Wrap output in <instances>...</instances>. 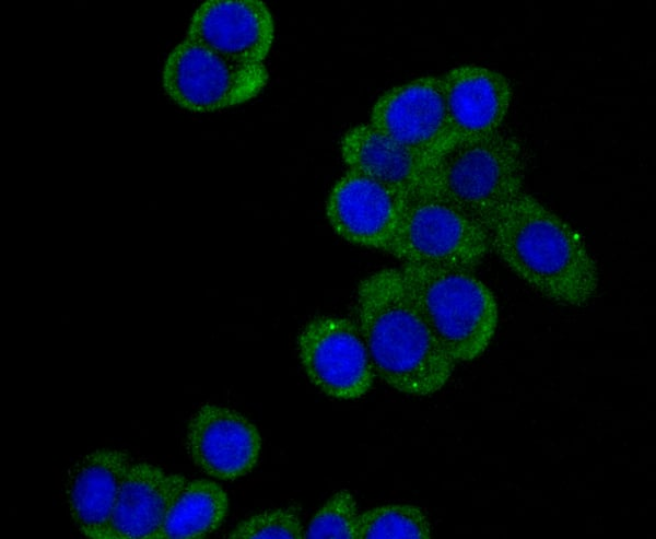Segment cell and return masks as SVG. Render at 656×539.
Here are the masks:
<instances>
[{"label": "cell", "instance_id": "8992f818", "mask_svg": "<svg viewBox=\"0 0 656 539\" xmlns=\"http://www.w3.org/2000/svg\"><path fill=\"white\" fill-rule=\"evenodd\" d=\"M268 78L265 63H239L188 38L169 52L162 73L171 99L195 113L244 104L261 92Z\"/></svg>", "mask_w": 656, "mask_h": 539}, {"label": "cell", "instance_id": "7a4b0ae2", "mask_svg": "<svg viewBox=\"0 0 656 539\" xmlns=\"http://www.w3.org/2000/svg\"><path fill=\"white\" fill-rule=\"evenodd\" d=\"M354 313L375 374L385 384L415 397L433 395L447 384L457 364L410 298L400 268L363 278Z\"/></svg>", "mask_w": 656, "mask_h": 539}, {"label": "cell", "instance_id": "277c9868", "mask_svg": "<svg viewBox=\"0 0 656 539\" xmlns=\"http://www.w3.org/2000/svg\"><path fill=\"white\" fill-rule=\"evenodd\" d=\"M524 183L523 149L499 131L443 154L421 197L450 206L488 231L499 211L524 191Z\"/></svg>", "mask_w": 656, "mask_h": 539}, {"label": "cell", "instance_id": "2e32d148", "mask_svg": "<svg viewBox=\"0 0 656 539\" xmlns=\"http://www.w3.org/2000/svg\"><path fill=\"white\" fill-rule=\"evenodd\" d=\"M229 512L223 488L207 479L187 480L174 497L159 539H200L214 532Z\"/></svg>", "mask_w": 656, "mask_h": 539}, {"label": "cell", "instance_id": "e0dca14e", "mask_svg": "<svg viewBox=\"0 0 656 539\" xmlns=\"http://www.w3.org/2000/svg\"><path fill=\"white\" fill-rule=\"evenodd\" d=\"M431 523L412 504H385L360 513L358 539H430Z\"/></svg>", "mask_w": 656, "mask_h": 539}, {"label": "cell", "instance_id": "9a60e30c", "mask_svg": "<svg viewBox=\"0 0 656 539\" xmlns=\"http://www.w3.org/2000/svg\"><path fill=\"white\" fill-rule=\"evenodd\" d=\"M187 479L149 462H132L115 505L114 539H159L166 513Z\"/></svg>", "mask_w": 656, "mask_h": 539}, {"label": "cell", "instance_id": "9c48e42d", "mask_svg": "<svg viewBox=\"0 0 656 539\" xmlns=\"http://www.w3.org/2000/svg\"><path fill=\"white\" fill-rule=\"evenodd\" d=\"M449 150L499 132L513 98L509 80L479 65H460L441 77Z\"/></svg>", "mask_w": 656, "mask_h": 539}, {"label": "cell", "instance_id": "4fadbf2b", "mask_svg": "<svg viewBox=\"0 0 656 539\" xmlns=\"http://www.w3.org/2000/svg\"><path fill=\"white\" fill-rule=\"evenodd\" d=\"M127 453L96 449L75 461L65 480L66 499L78 529L91 539H114L112 519L131 465Z\"/></svg>", "mask_w": 656, "mask_h": 539}, {"label": "cell", "instance_id": "52a82bcc", "mask_svg": "<svg viewBox=\"0 0 656 539\" xmlns=\"http://www.w3.org/2000/svg\"><path fill=\"white\" fill-rule=\"evenodd\" d=\"M301 366L323 394L355 400L372 388L375 371L355 321L336 315L309 319L296 338Z\"/></svg>", "mask_w": 656, "mask_h": 539}, {"label": "cell", "instance_id": "30bf717a", "mask_svg": "<svg viewBox=\"0 0 656 539\" xmlns=\"http://www.w3.org/2000/svg\"><path fill=\"white\" fill-rule=\"evenodd\" d=\"M403 203L388 187L348 168L329 192L326 215L350 244L388 253Z\"/></svg>", "mask_w": 656, "mask_h": 539}, {"label": "cell", "instance_id": "5bb4252c", "mask_svg": "<svg viewBox=\"0 0 656 539\" xmlns=\"http://www.w3.org/2000/svg\"><path fill=\"white\" fill-rule=\"evenodd\" d=\"M340 152L349 169L360 172L396 192L405 202L423 195L435 160L389 139L370 122L345 131Z\"/></svg>", "mask_w": 656, "mask_h": 539}, {"label": "cell", "instance_id": "ac0fdd59", "mask_svg": "<svg viewBox=\"0 0 656 539\" xmlns=\"http://www.w3.org/2000/svg\"><path fill=\"white\" fill-rule=\"evenodd\" d=\"M360 513L353 494L340 490L314 514L305 539H358Z\"/></svg>", "mask_w": 656, "mask_h": 539}, {"label": "cell", "instance_id": "d6986e66", "mask_svg": "<svg viewBox=\"0 0 656 539\" xmlns=\"http://www.w3.org/2000/svg\"><path fill=\"white\" fill-rule=\"evenodd\" d=\"M305 528L296 507H281L251 515L231 530V539H303Z\"/></svg>", "mask_w": 656, "mask_h": 539}, {"label": "cell", "instance_id": "ba28073f", "mask_svg": "<svg viewBox=\"0 0 656 539\" xmlns=\"http://www.w3.org/2000/svg\"><path fill=\"white\" fill-rule=\"evenodd\" d=\"M370 124L395 142L438 160L449 151L441 77L424 75L383 93Z\"/></svg>", "mask_w": 656, "mask_h": 539}, {"label": "cell", "instance_id": "6da1fadb", "mask_svg": "<svg viewBox=\"0 0 656 539\" xmlns=\"http://www.w3.org/2000/svg\"><path fill=\"white\" fill-rule=\"evenodd\" d=\"M488 233L491 251L542 297L582 307L596 295L599 270L582 234L532 195L505 204Z\"/></svg>", "mask_w": 656, "mask_h": 539}, {"label": "cell", "instance_id": "5b68a950", "mask_svg": "<svg viewBox=\"0 0 656 539\" xmlns=\"http://www.w3.org/2000/svg\"><path fill=\"white\" fill-rule=\"evenodd\" d=\"M490 251L485 227L437 199L418 197L403 203L387 254L403 265L471 271Z\"/></svg>", "mask_w": 656, "mask_h": 539}, {"label": "cell", "instance_id": "3957f363", "mask_svg": "<svg viewBox=\"0 0 656 539\" xmlns=\"http://www.w3.org/2000/svg\"><path fill=\"white\" fill-rule=\"evenodd\" d=\"M410 298L431 331L456 363L479 358L499 323L496 298L470 270L402 265Z\"/></svg>", "mask_w": 656, "mask_h": 539}, {"label": "cell", "instance_id": "8fae6325", "mask_svg": "<svg viewBox=\"0 0 656 539\" xmlns=\"http://www.w3.org/2000/svg\"><path fill=\"white\" fill-rule=\"evenodd\" d=\"M187 38L239 63H263L274 40V20L259 0H209L192 14Z\"/></svg>", "mask_w": 656, "mask_h": 539}, {"label": "cell", "instance_id": "7c38bea8", "mask_svg": "<svg viewBox=\"0 0 656 539\" xmlns=\"http://www.w3.org/2000/svg\"><path fill=\"white\" fill-rule=\"evenodd\" d=\"M186 446L208 476L225 481L248 474L257 465L262 441L257 426L234 409L204 405L191 417Z\"/></svg>", "mask_w": 656, "mask_h": 539}]
</instances>
